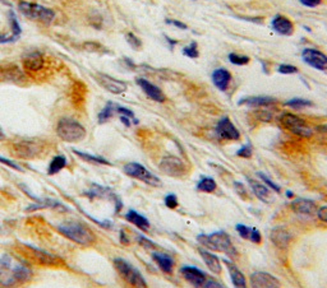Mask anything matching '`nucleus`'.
<instances>
[{
	"mask_svg": "<svg viewBox=\"0 0 327 288\" xmlns=\"http://www.w3.org/2000/svg\"><path fill=\"white\" fill-rule=\"evenodd\" d=\"M228 58H229V60H230L231 64H234V65H247L249 62H251L249 56L239 55V54H234V53L229 54Z\"/></svg>",
	"mask_w": 327,
	"mask_h": 288,
	"instance_id": "e433bc0d",
	"label": "nucleus"
},
{
	"mask_svg": "<svg viewBox=\"0 0 327 288\" xmlns=\"http://www.w3.org/2000/svg\"><path fill=\"white\" fill-rule=\"evenodd\" d=\"M18 11L27 18L40 21V22L46 23V25H49V23H51L55 20V12L36 3L20 2L18 3Z\"/></svg>",
	"mask_w": 327,
	"mask_h": 288,
	"instance_id": "0eeeda50",
	"label": "nucleus"
},
{
	"mask_svg": "<svg viewBox=\"0 0 327 288\" xmlns=\"http://www.w3.org/2000/svg\"><path fill=\"white\" fill-rule=\"evenodd\" d=\"M23 69L26 72H39L44 67V56L39 51L30 53L23 58Z\"/></svg>",
	"mask_w": 327,
	"mask_h": 288,
	"instance_id": "4be33fe9",
	"label": "nucleus"
},
{
	"mask_svg": "<svg viewBox=\"0 0 327 288\" xmlns=\"http://www.w3.org/2000/svg\"><path fill=\"white\" fill-rule=\"evenodd\" d=\"M198 252H200L201 257L203 259V261H205L207 268L210 269V271H212V273H215V274H220L221 273L220 259H219L215 254H212L210 250L202 249V247L198 249Z\"/></svg>",
	"mask_w": 327,
	"mask_h": 288,
	"instance_id": "393cba45",
	"label": "nucleus"
},
{
	"mask_svg": "<svg viewBox=\"0 0 327 288\" xmlns=\"http://www.w3.org/2000/svg\"><path fill=\"white\" fill-rule=\"evenodd\" d=\"M181 274L183 275V278L187 282H189L197 288L203 287L205 283L207 282L206 274L201 269L196 268V266H183L181 269Z\"/></svg>",
	"mask_w": 327,
	"mask_h": 288,
	"instance_id": "dca6fc26",
	"label": "nucleus"
},
{
	"mask_svg": "<svg viewBox=\"0 0 327 288\" xmlns=\"http://www.w3.org/2000/svg\"><path fill=\"white\" fill-rule=\"evenodd\" d=\"M217 188V184L211 177H202L197 184V190L202 193H214Z\"/></svg>",
	"mask_w": 327,
	"mask_h": 288,
	"instance_id": "2f4dec72",
	"label": "nucleus"
},
{
	"mask_svg": "<svg viewBox=\"0 0 327 288\" xmlns=\"http://www.w3.org/2000/svg\"><path fill=\"white\" fill-rule=\"evenodd\" d=\"M158 167H160V170L162 171L164 174L173 177H182L188 172V167H187L186 163L181 158L174 156L164 157Z\"/></svg>",
	"mask_w": 327,
	"mask_h": 288,
	"instance_id": "9b49d317",
	"label": "nucleus"
},
{
	"mask_svg": "<svg viewBox=\"0 0 327 288\" xmlns=\"http://www.w3.org/2000/svg\"><path fill=\"white\" fill-rule=\"evenodd\" d=\"M286 196L291 198V196H293V193H291V191H286Z\"/></svg>",
	"mask_w": 327,
	"mask_h": 288,
	"instance_id": "13d9d810",
	"label": "nucleus"
},
{
	"mask_svg": "<svg viewBox=\"0 0 327 288\" xmlns=\"http://www.w3.org/2000/svg\"><path fill=\"white\" fill-rule=\"evenodd\" d=\"M198 241L202 243L203 246H206L207 249L214 250V251L224 252L228 256L237 257L238 252L235 246L231 242L230 237L224 231H219V232L210 233V235H200L198 236Z\"/></svg>",
	"mask_w": 327,
	"mask_h": 288,
	"instance_id": "7ed1b4c3",
	"label": "nucleus"
},
{
	"mask_svg": "<svg viewBox=\"0 0 327 288\" xmlns=\"http://www.w3.org/2000/svg\"><path fill=\"white\" fill-rule=\"evenodd\" d=\"M73 152L76 156H78L79 158H81V160L86 161V162H88V163H93V165H106V166L111 165L109 161L105 160V158H102V157L92 156V154H88V153H85V152L77 151V149H74Z\"/></svg>",
	"mask_w": 327,
	"mask_h": 288,
	"instance_id": "c756f323",
	"label": "nucleus"
},
{
	"mask_svg": "<svg viewBox=\"0 0 327 288\" xmlns=\"http://www.w3.org/2000/svg\"><path fill=\"white\" fill-rule=\"evenodd\" d=\"M4 139H6V134H4L3 130L0 129V140H4Z\"/></svg>",
	"mask_w": 327,
	"mask_h": 288,
	"instance_id": "4d7b16f0",
	"label": "nucleus"
},
{
	"mask_svg": "<svg viewBox=\"0 0 327 288\" xmlns=\"http://www.w3.org/2000/svg\"><path fill=\"white\" fill-rule=\"evenodd\" d=\"M257 176L260 177V179L262 180L263 182H265V185H266V186H267L268 189H271V190H274L275 193H280V191H281V189H280L279 185L275 184V182L272 181V180H271L270 177L266 176L265 174H262V172H257Z\"/></svg>",
	"mask_w": 327,
	"mask_h": 288,
	"instance_id": "4c0bfd02",
	"label": "nucleus"
},
{
	"mask_svg": "<svg viewBox=\"0 0 327 288\" xmlns=\"http://www.w3.org/2000/svg\"><path fill=\"white\" fill-rule=\"evenodd\" d=\"M96 81L99 82V84L102 88H105L107 92L114 93V95H120V93H124L128 90V86L125 82L119 81V79L113 78V77L107 76V74L97 73Z\"/></svg>",
	"mask_w": 327,
	"mask_h": 288,
	"instance_id": "ddd939ff",
	"label": "nucleus"
},
{
	"mask_svg": "<svg viewBox=\"0 0 327 288\" xmlns=\"http://www.w3.org/2000/svg\"><path fill=\"white\" fill-rule=\"evenodd\" d=\"M115 112L120 114L121 116H127V118L133 119V120H134V124H138V120L134 118V114H133V111H130V110L127 109V107H123V106H119V105H116Z\"/></svg>",
	"mask_w": 327,
	"mask_h": 288,
	"instance_id": "a19ab883",
	"label": "nucleus"
},
{
	"mask_svg": "<svg viewBox=\"0 0 327 288\" xmlns=\"http://www.w3.org/2000/svg\"><path fill=\"white\" fill-rule=\"evenodd\" d=\"M165 40H167V42L169 44V48L172 49V50L174 49L175 45H178V44H179L178 40H173L172 37H169V36H165Z\"/></svg>",
	"mask_w": 327,
	"mask_h": 288,
	"instance_id": "864d4df0",
	"label": "nucleus"
},
{
	"mask_svg": "<svg viewBox=\"0 0 327 288\" xmlns=\"http://www.w3.org/2000/svg\"><path fill=\"white\" fill-rule=\"evenodd\" d=\"M165 205L170 209H175L178 207V198L175 194H169V195L165 196Z\"/></svg>",
	"mask_w": 327,
	"mask_h": 288,
	"instance_id": "37998d69",
	"label": "nucleus"
},
{
	"mask_svg": "<svg viewBox=\"0 0 327 288\" xmlns=\"http://www.w3.org/2000/svg\"><path fill=\"white\" fill-rule=\"evenodd\" d=\"M165 23H167V25L174 26V27L181 28V30H188V26H187L186 23L181 22V21H177V20H165Z\"/></svg>",
	"mask_w": 327,
	"mask_h": 288,
	"instance_id": "09e8293b",
	"label": "nucleus"
},
{
	"mask_svg": "<svg viewBox=\"0 0 327 288\" xmlns=\"http://www.w3.org/2000/svg\"><path fill=\"white\" fill-rule=\"evenodd\" d=\"M125 218H127L128 222H130L132 224H134L135 227H138L142 231H148L149 228V222L148 219L144 218L143 215L139 214L138 212L135 210H128V213L125 214Z\"/></svg>",
	"mask_w": 327,
	"mask_h": 288,
	"instance_id": "cd10ccee",
	"label": "nucleus"
},
{
	"mask_svg": "<svg viewBox=\"0 0 327 288\" xmlns=\"http://www.w3.org/2000/svg\"><path fill=\"white\" fill-rule=\"evenodd\" d=\"M0 77H2L4 81L16 82V83H20V82L26 79L25 73L15 64L0 65Z\"/></svg>",
	"mask_w": 327,
	"mask_h": 288,
	"instance_id": "aec40b11",
	"label": "nucleus"
},
{
	"mask_svg": "<svg viewBox=\"0 0 327 288\" xmlns=\"http://www.w3.org/2000/svg\"><path fill=\"white\" fill-rule=\"evenodd\" d=\"M238 157H242V158H251L252 157V146L251 144H245L243 146L239 151L237 152Z\"/></svg>",
	"mask_w": 327,
	"mask_h": 288,
	"instance_id": "c03bdc74",
	"label": "nucleus"
},
{
	"mask_svg": "<svg viewBox=\"0 0 327 288\" xmlns=\"http://www.w3.org/2000/svg\"><path fill=\"white\" fill-rule=\"evenodd\" d=\"M299 2L302 6L308 7V8H316L322 3V0H299Z\"/></svg>",
	"mask_w": 327,
	"mask_h": 288,
	"instance_id": "de8ad7c7",
	"label": "nucleus"
},
{
	"mask_svg": "<svg viewBox=\"0 0 327 288\" xmlns=\"http://www.w3.org/2000/svg\"><path fill=\"white\" fill-rule=\"evenodd\" d=\"M114 266H115L116 271H118L120 277L125 280L127 283H129L132 287L134 288H147V283L144 280L143 275L139 273V270L137 268L132 265L130 263H128L127 260L121 259V257H115L114 259Z\"/></svg>",
	"mask_w": 327,
	"mask_h": 288,
	"instance_id": "423d86ee",
	"label": "nucleus"
},
{
	"mask_svg": "<svg viewBox=\"0 0 327 288\" xmlns=\"http://www.w3.org/2000/svg\"><path fill=\"white\" fill-rule=\"evenodd\" d=\"M120 241L123 243H125V245H127V243H129V240H127V236H125L124 231H121L120 232Z\"/></svg>",
	"mask_w": 327,
	"mask_h": 288,
	"instance_id": "6e6d98bb",
	"label": "nucleus"
},
{
	"mask_svg": "<svg viewBox=\"0 0 327 288\" xmlns=\"http://www.w3.org/2000/svg\"><path fill=\"white\" fill-rule=\"evenodd\" d=\"M135 82L141 87V90L146 93L147 97L151 98L152 101H156V102H165L167 101V96L164 95L162 91L149 81L144 78H137Z\"/></svg>",
	"mask_w": 327,
	"mask_h": 288,
	"instance_id": "f3484780",
	"label": "nucleus"
},
{
	"mask_svg": "<svg viewBox=\"0 0 327 288\" xmlns=\"http://www.w3.org/2000/svg\"><path fill=\"white\" fill-rule=\"evenodd\" d=\"M183 55L189 58V59H197L198 56H200V53H198V46L197 42L193 41L191 42L188 46L183 49Z\"/></svg>",
	"mask_w": 327,
	"mask_h": 288,
	"instance_id": "c9c22d12",
	"label": "nucleus"
},
{
	"mask_svg": "<svg viewBox=\"0 0 327 288\" xmlns=\"http://www.w3.org/2000/svg\"><path fill=\"white\" fill-rule=\"evenodd\" d=\"M152 259L155 263L157 264L158 268L164 271V273H173L174 269V260L169 255L164 254V252H153Z\"/></svg>",
	"mask_w": 327,
	"mask_h": 288,
	"instance_id": "bb28decb",
	"label": "nucleus"
},
{
	"mask_svg": "<svg viewBox=\"0 0 327 288\" xmlns=\"http://www.w3.org/2000/svg\"><path fill=\"white\" fill-rule=\"evenodd\" d=\"M270 240L279 249H286L291 241V235L282 227H275L271 229Z\"/></svg>",
	"mask_w": 327,
	"mask_h": 288,
	"instance_id": "412c9836",
	"label": "nucleus"
},
{
	"mask_svg": "<svg viewBox=\"0 0 327 288\" xmlns=\"http://www.w3.org/2000/svg\"><path fill=\"white\" fill-rule=\"evenodd\" d=\"M125 40H127L128 44H129V45L132 46L134 50H139V49L142 48L141 40H139L138 37L135 36L134 34H132V32H128V34L125 35Z\"/></svg>",
	"mask_w": 327,
	"mask_h": 288,
	"instance_id": "58836bf2",
	"label": "nucleus"
},
{
	"mask_svg": "<svg viewBox=\"0 0 327 288\" xmlns=\"http://www.w3.org/2000/svg\"><path fill=\"white\" fill-rule=\"evenodd\" d=\"M275 104H276V100L268 96H253V97H247L239 101V105H247L252 107H266Z\"/></svg>",
	"mask_w": 327,
	"mask_h": 288,
	"instance_id": "a878e982",
	"label": "nucleus"
},
{
	"mask_svg": "<svg viewBox=\"0 0 327 288\" xmlns=\"http://www.w3.org/2000/svg\"><path fill=\"white\" fill-rule=\"evenodd\" d=\"M65 166H67V158H65L64 156H55L53 160H51L50 165H49L48 174L49 175L58 174V172H60Z\"/></svg>",
	"mask_w": 327,
	"mask_h": 288,
	"instance_id": "7c9ffc66",
	"label": "nucleus"
},
{
	"mask_svg": "<svg viewBox=\"0 0 327 288\" xmlns=\"http://www.w3.org/2000/svg\"><path fill=\"white\" fill-rule=\"evenodd\" d=\"M290 208L291 210H294L298 214H303V215H313L314 213H317V204L313 200H309V199H303L299 198L295 199L290 203Z\"/></svg>",
	"mask_w": 327,
	"mask_h": 288,
	"instance_id": "6ab92c4d",
	"label": "nucleus"
},
{
	"mask_svg": "<svg viewBox=\"0 0 327 288\" xmlns=\"http://www.w3.org/2000/svg\"><path fill=\"white\" fill-rule=\"evenodd\" d=\"M137 241H138V242L141 243L142 246L146 247V249H149V247H155V243L151 242V241H149L148 238L143 237V236H138V237H137Z\"/></svg>",
	"mask_w": 327,
	"mask_h": 288,
	"instance_id": "3c124183",
	"label": "nucleus"
},
{
	"mask_svg": "<svg viewBox=\"0 0 327 288\" xmlns=\"http://www.w3.org/2000/svg\"><path fill=\"white\" fill-rule=\"evenodd\" d=\"M317 217H318L319 221L327 223V205L326 207H321L317 209Z\"/></svg>",
	"mask_w": 327,
	"mask_h": 288,
	"instance_id": "8fccbe9b",
	"label": "nucleus"
},
{
	"mask_svg": "<svg viewBox=\"0 0 327 288\" xmlns=\"http://www.w3.org/2000/svg\"><path fill=\"white\" fill-rule=\"evenodd\" d=\"M57 134L64 142L77 143L85 139L87 132L85 126L74 119L63 118L58 121Z\"/></svg>",
	"mask_w": 327,
	"mask_h": 288,
	"instance_id": "20e7f679",
	"label": "nucleus"
},
{
	"mask_svg": "<svg viewBox=\"0 0 327 288\" xmlns=\"http://www.w3.org/2000/svg\"><path fill=\"white\" fill-rule=\"evenodd\" d=\"M277 72L281 74H295V73H298L299 69L296 67H294V65L282 64V65H280L279 69H277Z\"/></svg>",
	"mask_w": 327,
	"mask_h": 288,
	"instance_id": "79ce46f5",
	"label": "nucleus"
},
{
	"mask_svg": "<svg viewBox=\"0 0 327 288\" xmlns=\"http://www.w3.org/2000/svg\"><path fill=\"white\" fill-rule=\"evenodd\" d=\"M58 231L68 240L73 241L81 246H91L96 242V235L92 229L81 222H68L58 226Z\"/></svg>",
	"mask_w": 327,
	"mask_h": 288,
	"instance_id": "f257e3e1",
	"label": "nucleus"
},
{
	"mask_svg": "<svg viewBox=\"0 0 327 288\" xmlns=\"http://www.w3.org/2000/svg\"><path fill=\"white\" fill-rule=\"evenodd\" d=\"M279 121L282 128L286 129L291 134L298 135V137L309 138L313 133L312 129L305 123V120H303L302 118H299L296 115L290 114V112L282 114L281 116H280Z\"/></svg>",
	"mask_w": 327,
	"mask_h": 288,
	"instance_id": "1a4fd4ad",
	"label": "nucleus"
},
{
	"mask_svg": "<svg viewBox=\"0 0 327 288\" xmlns=\"http://www.w3.org/2000/svg\"><path fill=\"white\" fill-rule=\"evenodd\" d=\"M249 185H251L252 191L254 193V195L260 200L265 201V203H268L270 201V189L266 186L265 184L260 181H256V180H249Z\"/></svg>",
	"mask_w": 327,
	"mask_h": 288,
	"instance_id": "c85d7f7f",
	"label": "nucleus"
},
{
	"mask_svg": "<svg viewBox=\"0 0 327 288\" xmlns=\"http://www.w3.org/2000/svg\"><path fill=\"white\" fill-rule=\"evenodd\" d=\"M32 275H34V273L29 266L23 265V264H17L13 269L9 268L7 270H3V273L0 274V283L3 287L23 284V283L31 280Z\"/></svg>",
	"mask_w": 327,
	"mask_h": 288,
	"instance_id": "6e6552de",
	"label": "nucleus"
},
{
	"mask_svg": "<svg viewBox=\"0 0 327 288\" xmlns=\"http://www.w3.org/2000/svg\"><path fill=\"white\" fill-rule=\"evenodd\" d=\"M302 59L307 65L317 70H327V55L317 49L307 48L302 51Z\"/></svg>",
	"mask_w": 327,
	"mask_h": 288,
	"instance_id": "f8f14e48",
	"label": "nucleus"
},
{
	"mask_svg": "<svg viewBox=\"0 0 327 288\" xmlns=\"http://www.w3.org/2000/svg\"><path fill=\"white\" fill-rule=\"evenodd\" d=\"M249 240L254 243H260L261 241H262V236H261L260 231H258L257 228H252L251 237H249Z\"/></svg>",
	"mask_w": 327,
	"mask_h": 288,
	"instance_id": "49530a36",
	"label": "nucleus"
},
{
	"mask_svg": "<svg viewBox=\"0 0 327 288\" xmlns=\"http://www.w3.org/2000/svg\"><path fill=\"white\" fill-rule=\"evenodd\" d=\"M271 28L281 36H291L294 34V25L289 18L277 14L271 21Z\"/></svg>",
	"mask_w": 327,
	"mask_h": 288,
	"instance_id": "a211bd4d",
	"label": "nucleus"
},
{
	"mask_svg": "<svg viewBox=\"0 0 327 288\" xmlns=\"http://www.w3.org/2000/svg\"><path fill=\"white\" fill-rule=\"evenodd\" d=\"M216 133L221 139L238 140L240 138V133L238 132V129L235 128L234 124L231 123V120L228 116H224V118L220 119V121L217 123Z\"/></svg>",
	"mask_w": 327,
	"mask_h": 288,
	"instance_id": "2eb2a0df",
	"label": "nucleus"
},
{
	"mask_svg": "<svg viewBox=\"0 0 327 288\" xmlns=\"http://www.w3.org/2000/svg\"><path fill=\"white\" fill-rule=\"evenodd\" d=\"M129 120H130L129 118H127V116H121V115H120V121L124 124L125 126H130V121Z\"/></svg>",
	"mask_w": 327,
	"mask_h": 288,
	"instance_id": "5fc2aeb1",
	"label": "nucleus"
},
{
	"mask_svg": "<svg viewBox=\"0 0 327 288\" xmlns=\"http://www.w3.org/2000/svg\"><path fill=\"white\" fill-rule=\"evenodd\" d=\"M12 153L22 160H34L45 151V142L37 139H22L12 143Z\"/></svg>",
	"mask_w": 327,
	"mask_h": 288,
	"instance_id": "39448f33",
	"label": "nucleus"
},
{
	"mask_svg": "<svg viewBox=\"0 0 327 288\" xmlns=\"http://www.w3.org/2000/svg\"><path fill=\"white\" fill-rule=\"evenodd\" d=\"M123 170H124V172L128 176L139 180V181L144 182V184L151 185V186H161V180L156 175H153L151 171L147 170L144 166H142L141 163H127Z\"/></svg>",
	"mask_w": 327,
	"mask_h": 288,
	"instance_id": "9d476101",
	"label": "nucleus"
},
{
	"mask_svg": "<svg viewBox=\"0 0 327 288\" xmlns=\"http://www.w3.org/2000/svg\"><path fill=\"white\" fill-rule=\"evenodd\" d=\"M115 106L116 105L113 104V102H107L106 106L100 111L99 116H97L99 124L106 123V121H109L111 118H113V115L115 114Z\"/></svg>",
	"mask_w": 327,
	"mask_h": 288,
	"instance_id": "473e14b6",
	"label": "nucleus"
},
{
	"mask_svg": "<svg viewBox=\"0 0 327 288\" xmlns=\"http://www.w3.org/2000/svg\"><path fill=\"white\" fill-rule=\"evenodd\" d=\"M231 81V73L229 70L224 69V68H219V69L214 70L212 73V83L215 84V87L220 91H226L229 87V83Z\"/></svg>",
	"mask_w": 327,
	"mask_h": 288,
	"instance_id": "b1692460",
	"label": "nucleus"
},
{
	"mask_svg": "<svg viewBox=\"0 0 327 288\" xmlns=\"http://www.w3.org/2000/svg\"><path fill=\"white\" fill-rule=\"evenodd\" d=\"M252 288H281L279 279L266 271H254L251 274Z\"/></svg>",
	"mask_w": 327,
	"mask_h": 288,
	"instance_id": "4468645a",
	"label": "nucleus"
},
{
	"mask_svg": "<svg viewBox=\"0 0 327 288\" xmlns=\"http://www.w3.org/2000/svg\"><path fill=\"white\" fill-rule=\"evenodd\" d=\"M312 102L309 100H305V98H291V100L286 101L285 102V106L291 107L294 110H300L304 109V107H310L312 106Z\"/></svg>",
	"mask_w": 327,
	"mask_h": 288,
	"instance_id": "72a5a7b5",
	"label": "nucleus"
},
{
	"mask_svg": "<svg viewBox=\"0 0 327 288\" xmlns=\"http://www.w3.org/2000/svg\"><path fill=\"white\" fill-rule=\"evenodd\" d=\"M224 263L228 266L229 275H230L234 288H248V285H247V279H245V275L243 274L242 270H240L233 261L228 260V259L224 260Z\"/></svg>",
	"mask_w": 327,
	"mask_h": 288,
	"instance_id": "5701e85b",
	"label": "nucleus"
},
{
	"mask_svg": "<svg viewBox=\"0 0 327 288\" xmlns=\"http://www.w3.org/2000/svg\"><path fill=\"white\" fill-rule=\"evenodd\" d=\"M0 163H3V165L8 166V167L13 168V170H17V171H23L22 167H20V166L17 165L16 162H13V161L8 160V158H4V157H0Z\"/></svg>",
	"mask_w": 327,
	"mask_h": 288,
	"instance_id": "a18cd8bd",
	"label": "nucleus"
},
{
	"mask_svg": "<svg viewBox=\"0 0 327 288\" xmlns=\"http://www.w3.org/2000/svg\"><path fill=\"white\" fill-rule=\"evenodd\" d=\"M18 251L21 252L23 257H26L30 263L35 264V265L51 266V268H58V266L64 265V260L62 257L44 251L41 249H37V247L31 246V245L21 243Z\"/></svg>",
	"mask_w": 327,
	"mask_h": 288,
	"instance_id": "f03ea898",
	"label": "nucleus"
},
{
	"mask_svg": "<svg viewBox=\"0 0 327 288\" xmlns=\"http://www.w3.org/2000/svg\"><path fill=\"white\" fill-rule=\"evenodd\" d=\"M9 23H11L12 35H13V36L18 40V37L21 36V32H22V30H21L20 23H18L17 16H16L15 12L13 11H9Z\"/></svg>",
	"mask_w": 327,
	"mask_h": 288,
	"instance_id": "f704fd0d",
	"label": "nucleus"
},
{
	"mask_svg": "<svg viewBox=\"0 0 327 288\" xmlns=\"http://www.w3.org/2000/svg\"><path fill=\"white\" fill-rule=\"evenodd\" d=\"M235 229H237V232L239 233L240 237L244 238V240H249L252 232L251 227L245 226V224H237V226H235Z\"/></svg>",
	"mask_w": 327,
	"mask_h": 288,
	"instance_id": "ea45409f",
	"label": "nucleus"
},
{
	"mask_svg": "<svg viewBox=\"0 0 327 288\" xmlns=\"http://www.w3.org/2000/svg\"><path fill=\"white\" fill-rule=\"evenodd\" d=\"M234 186L235 189H237L238 194H242L243 196H247V193H245V189L244 186H243V184H240V182H234Z\"/></svg>",
	"mask_w": 327,
	"mask_h": 288,
	"instance_id": "603ef678",
	"label": "nucleus"
}]
</instances>
